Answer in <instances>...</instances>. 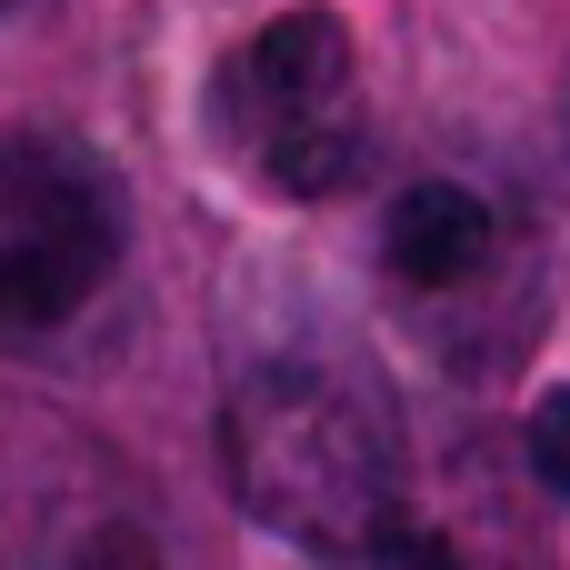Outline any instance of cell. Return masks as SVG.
<instances>
[{"label":"cell","instance_id":"8","mask_svg":"<svg viewBox=\"0 0 570 570\" xmlns=\"http://www.w3.org/2000/svg\"><path fill=\"white\" fill-rule=\"evenodd\" d=\"M20 10H40V0H0V20H20Z\"/></svg>","mask_w":570,"mask_h":570},{"label":"cell","instance_id":"1","mask_svg":"<svg viewBox=\"0 0 570 570\" xmlns=\"http://www.w3.org/2000/svg\"><path fill=\"white\" fill-rule=\"evenodd\" d=\"M220 461L230 491L261 531L331 551V561H371L401 491H411V441L391 421V401L311 351L250 361L220 401Z\"/></svg>","mask_w":570,"mask_h":570},{"label":"cell","instance_id":"2","mask_svg":"<svg viewBox=\"0 0 570 570\" xmlns=\"http://www.w3.org/2000/svg\"><path fill=\"white\" fill-rule=\"evenodd\" d=\"M0 570H200L180 511L100 431L10 411L0 421Z\"/></svg>","mask_w":570,"mask_h":570},{"label":"cell","instance_id":"7","mask_svg":"<svg viewBox=\"0 0 570 570\" xmlns=\"http://www.w3.org/2000/svg\"><path fill=\"white\" fill-rule=\"evenodd\" d=\"M521 461H531L541 491H561V501H570V381L531 401V421H521Z\"/></svg>","mask_w":570,"mask_h":570},{"label":"cell","instance_id":"6","mask_svg":"<svg viewBox=\"0 0 570 570\" xmlns=\"http://www.w3.org/2000/svg\"><path fill=\"white\" fill-rule=\"evenodd\" d=\"M501 261H511V220L471 180H411L381 210V271L411 301H471V291H491Z\"/></svg>","mask_w":570,"mask_h":570},{"label":"cell","instance_id":"3","mask_svg":"<svg viewBox=\"0 0 570 570\" xmlns=\"http://www.w3.org/2000/svg\"><path fill=\"white\" fill-rule=\"evenodd\" d=\"M210 130L271 200H331L361 170V140H371L351 30L331 10L261 20L210 80Z\"/></svg>","mask_w":570,"mask_h":570},{"label":"cell","instance_id":"4","mask_svg":"<svg viewBox=\"0 0 570 570\" xmlns=\"http://www.w3.org/2000/svg\"><path fill=\"white\" fill-rule=\"evenodd\" d=\"M120 271V190L70 140H0V331L90 311Z\"/></svg>","mask_w":570,"mask_h":570},{"label":"cell","instance_id":"5","mask_svg":"<svg viewBox=\"0 0 570 570\" xmlns=\"http://www.w3.org/2000/svg\"><path fill=\"white\" fill-rule=\"evenodd\" d=\"M371 570H541V541H531L521 501L491 481V461L461 451V461H411V491H401Z\"/></svg>","mask_w":570,"mask_h":570}]
</instances>
